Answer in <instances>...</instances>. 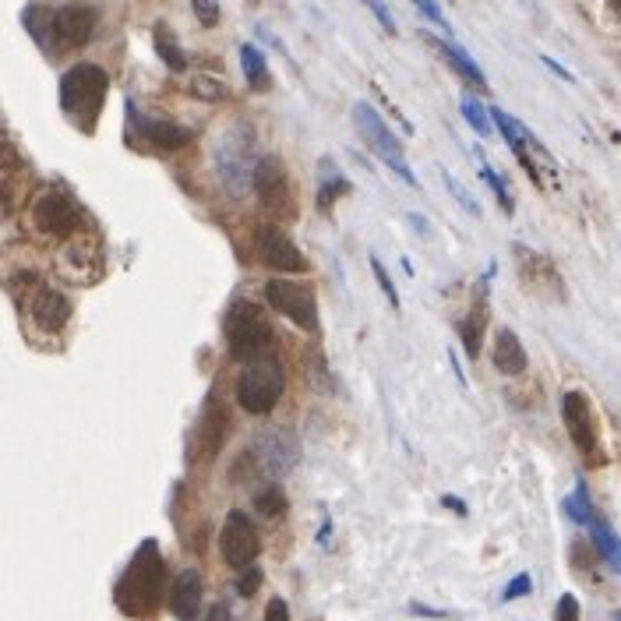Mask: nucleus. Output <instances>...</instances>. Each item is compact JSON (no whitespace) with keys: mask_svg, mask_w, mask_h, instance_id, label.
I'll list each match as a JSON object with an SVG mask.
<instances>
[{"mask_svg":"<svg viewBox=\"0 0 621 621\" xmlns=\"http://www.w3.org/2000/svg\"><path fill=\"white\" fill-rule=\"evenodd\" d=\"M22 159H18V152L11 149V145H0V166H18Z\"/></svg>","mask_w":621,"mask_h":621,"instance_id":"obj_42","label":"nucleus"},{"mask_svg":"<svg viewBox=\"0 0 621 621\" xmlns=\"http://www.w3.org/2000/svg\"><path fill=\"white\" fill-rule=\"evenodd\" d=\"M477 170H480V177H484V184H487V188L494 191V198H498V205H502L505 212H512V195H509V191H505V180L498 177V173H494L487 163H480Z\"/></svg>","mask_w":621,"mask_h":621,"instance_id":"obj_29","label":"nucleus"},{"mask_svg":"<svg viewBox=\"0 0 621 621\" xmlns=\"http://www.w3.org/2000/svg\"><path fill=\"white\" fill-rule=\"evenodd\" d=\"M565 512H569L576 523H590L593 519V505H590V494H586V484H579L576 487V494L572 498H565Z\"/></svg>","mask_w":621,"mask_h":621,"instance_id":"obj_27","label":"nucleus"},{"mask_svg":"<svg viewBox=\"0 0 621 621\" xmlns=\"http://www.w3.org/2000/svg\"><path fill=\"white\" fill-rule=\"evenodd\" d=\"M226 346H230L233 360H251L258 353H265V346L272 343V325L265 318V311L251 300H233V307L226 311Z\"/></svg>","mask_w":621,"mask_h":621,"instance_id":"obj_5","label":"nucleus"},{"mask_svg":"<svg viewBox=\"0 0 621 621\" xmlns=\"http://www.w3.org/2000/svg\"><path fill=\"white\" fill-rule=\"evenodd\" d=\"M96 32V11L89 4H68V8L50 11V36L46 46L53 50H78Z\"/></svg>","mask_w":621,"mask_h":621,"instance_id":"obj_9","label":"nucleus"},{"mask_svg":"<svg viewBox=\"0 0 621 621\" xmlns=\"http://www.w3.org/2000/svg\"><path fill=\"white\" fill-rule=\"evenodd\" d=\"M251 188H255V195L262 198V205L269 212H276V216H293L290 180H286V170L276 163V159H258Z\"/></svg>","mask_w":621,"mask_h":621,"instance_id":"obj_12","label":"nucleus"},{"mask_svg":"<svg viewBox=\"0 0 621 621\" xmlns=\"http://www.w3.org/2000/svg\"><path fill=\"white\" fill-rule=\"evenodd\" d=\"M530 590H533L530 576H526V572H519V576L512 579V583H509V586H505V590H502V600H505V604H509V600H519V597H526V593H530Z\"/></svg>","mask_w":621,"mask_h":621,"instance_id":"obj_37","label":"nucleus"},{"mask_svg":"<svg viewBox=\"0 0 621 621\" xmlns=\"http://www.w3.org/2000/svg\"><path fill=\"white\" fill-rule=\"evenodd\" d=\"M449 360H452V371H456V378H459V385H466V375H463V364H459V357H456V350H449Z\"/></svg>","mask_w":621,"mask_h":621,"instance_id":"obj_45","label":"nucleus"},{"mask_svg":"<svg viewBox=\"0 0 621 621\" xmlns=\"http://www.w3.org/2000/svg\"><path fill=\"white\" fill-rule=\"evenodd\" d=\"M491 357H494V367H498L502 375H509V378L523 375L526 364H530V357H526L523 343H519V336H516V332H512V329H502V332H498Z\"/></svg>","mask_w":621,"mask_h":621,"instance_id":"obj_20","label":"nucleus"},{"mask_svg":"<svg viewBox=\"0 0 621 621\" xmlns=\"http://www.w3.org/2000/svg\"><path fill=\"white\" fill-rule=\"evenodd\" d=\"M244 576H240L237 583V593L240 597H255V590L262 586V572H258V565H247V569H240Z\"/></svg>","mask_w":621,"mask_h":621,"instance_id":"obj_35","label":"nucleus"},{"mask_svg":"<svg viewBox=\"0 0 621 621\" xmlns=\"http://www.w3.org/2000/svg\"><path fill=\"white\" fill-rule=\"evenodd\" d=\"M255 456H258V463L272 473V477H286V473L297 466L300 445H297V438H293L290 431L276 427V431H265L262 438L255 442Z\"/></svg>","mask_w":621,"mask_h":621,"instance_id":"obj_14","label":"nucleus"},{"mask_svg":"<svg viewBox=\"0 0 621 621\" xmlns=\"http://www.w3.org/2000/svg\"><path fill=\"white\" fill-rule=\"evenodd\" d=\"M32 318H36V325L46 332L64 329L71 318V300L60 290H53V286H39L36 297H32Z\"/></svg>","mask_w":621,"mask_h":621,"instance_id":"obj_16","label":"nucleus"},{"mask_svg":"<svg viewBox=\"0 0 621 621\" xmlns=\"http://www.w3.org/2000/svg\"><path fill=\"white\" fill-rule=\"evenodd\" d=\"M25 29L36 36V43L46 46V36H50V11L43 8H29L25 11Z\"/></svg>","mask_w":621,"mask_h":621,"instance_id":"obj_30","label":"nucleus"},{"mask_svg":"<svg viewBox=\"0 0 621 621\" xmlns=\"http://www.w3.org/2000/svg\"><path fill=\"white\" fill-rule=\"evenodd\" d=\"M258 551H262V540H258L255 523L244 516V512H230L223 523V533H219V554L230 569H247L255 565Z\"/></svg>","mask_w":621,"mask_h":621,"instance_id":"obj_8","label":"nucleus"},{"mask_svg":"<svg viewBox=\"0 0 621 621\" xmlns=\"http://www.w3.org/2000/svg\"><path fill=\"white\" fill-rule=\"evenodd\" d=\"M364 4H367V11L378 18V25H382L389 36H396V18H392V11L385 8V0H364Z\"/></svg>","mask_w":621,"mask_h":621,"instance_id":"obj_34","label":"nucleus"},{"mask_svg":"<svg viewBox=\"0 0 621 621\" xmlns=\"http://www.w3.org/2000/svg\"><path fill=\"white\" fill-rule=\"evenodd\" d=\"M265 300H269L283 318H290L297 329H304V332L318 329L315 290L307 283H297V279H286V276L269 279V283H265Z\"/></svg>","mask_w":621,"mask_h":621,"instance_id":"obj_7","label":"nucleus"},{"mask_svg":"<svg viewBox=\"0 0 621 621\" xmlns=\"http://www.w3.org/2000/svg\"><path fill=\"white\" fill-rule=\"evenodd\" d=\"M554 618H558V621H579V600L572 597V593H562V600H558V611H554Z\"/></svg>","mask_w":621,"mask_h":621,"instance_id":"obj_39","label":"nucleus"},{"mask_svg":"<svg viewBox=\"0 0 621 621\" xmlns=\"http://www.w3.org/2000/svg\"><path fill=\"white\" fill-rule=\"evenodd\" d=\"M413 4H417V11H420V15H424L431 25H438V29H449V22H445L442 8H438L434 0H413Z\"/></svg>","mask_w":621,"mask_h":621,"instance_id":"obj_38","label":"nucleus"},{"mask_svg":"<svg viewBox=\"0 0 621 621\" xmlns=\"http://www.w3.org/2000/svg\"><path fill=\"white\" fill-rule=\"evenodd\" d=\"M413 614H427V618H449L445 611H438V607H424V604H410Z\"/></svg>","mask_w":621,"mask_h":621,"instance_id":"obj_43","label":"nucleus"},{"mask_svg":"<svg viewBox=\"0 0 621 621\" xmlns=\"http://www.w3.org/2000/svg\"><path fill=\"white\" fill-rule=\"evenodd\" d=\"M459 110H463V117L470 120V128L477 131V135H491V117H487V110L477 103V99L466 96L463 103H459Z\"/></svg>","mask_w":621,"mask_h":621,"instance_id":"obj_28","label":"nucleus"},{"mask_svg":"<svg viewBox=\"0 0 621 621\" xmlns=\"http://www.w3.org/2000/svg\"><path fill=\"white\" fill-rule=\"evenodd\" d=\"M353 124H357V131H360V138L367 142V149L375 152V156L382 159V163L389 166L392 173H399L406 184H413V188H417V177H413L410 163H406L403 142H399L396 131H392L382 117H378L375 106H371V103H353Z\"/></svg>","mask_w":621,"mask_h":621,"instance_id":"obj_6","label":"nucleus"},{"mask_svg":"<svg viewBox=\"0 0 621 621\" xmlns=\"http://www.w3.org/2000/svg\"><path fill=\"white\" fill-rule=\"evenodd\" d=\"M163 590H166L163 554H159L156 540H145L135 551V558H131V565L124 569V576L113 586V604L128 614V618H145V614H152L159 607Z\"/></svg>","mask_w":621,"mask_h":621,"instance_id":"obj_1","label":"nucleus"},{"mask_svg":"<svg viewBox=\"0 0 621 621\" xmlns=\"http://www.w3.org/2000/svg\"><path fill=\"white\" fill-rule=\"evenodd\" d=\"M427 43H431L434 50L442 53V57L449 60V68L456 71V75H463L466 82L473 85V89L487 92V78H484V71H480L477 64H473V57L463 50V46H459V43H452V39H438V36H427Z\"/></svg>","mask_w":621,"mask_h":621,"instance_id":"obj_19","label":"nucleus"},{"mask_svg":"<svg viewBox=\"0 0 621 621\" xmlns=\"http://www.w3.org/2000/svg\"><path fill=\"white\" fill-rule=\"evenodd\" d=\"M442 502H445V509H456V512H459V516H466V505H463V502H459V498H452V494H445Z\"/></svg>","mask_w":621,"mask_h":621,"instance_id":"obj_44","label":"nucleus"},{"mask_svg":"<svg viewBox=\"0 0 621 621\" xmlns=\"http://www.w3.org/2000/svg\"><path fill=\"white\" fill-rule=\"evenodd\" d=\"M106 89H110V75L99 64H75L68 75L60 78V106L78 124L92 128V120L103 110Z\"/></svg>","mask_w":621,"mask_h":621,"instance_id":"obj_4","label":"nucleus"},{"mask_svg":"<svg viewBox=\"0 0 621 621\" xmlns=\"http://www.w3.org/2000/svg\"><path fill=\"white\" fill-rule=\"evenodd\" d=\"M226 427H230L226 410L216 403V399H209V403H205V413L198 417L195 452H191V456L202 459V463H212V459L219 456V449H223V442H226Z\"/></svg>","mask_w":621,"mask_h":621,"instance_id":"obj_15","label":"nucleus"},{"mask_svg":"<svg viewBox=\"0 0 621 621\" xmlns=\"http://www.w3.org/2000/svg\"><path fill=\"white\" fill-rule=\"evenodd\" d=\"M152 39H156V53L163 57V64L170 71H188V53L177 46V36H173V29L166 22H159L156 29H152Z\"/></svg>","mask_w":621,"mask_h":621,"instance_id":"obj_22","label":"nucleus"},{"mask_svg":"<svg viewBox=\"0 0 621 621\" xmlns=\"http://www.w3.org/2000/svg\"><path fill=\"white\" fill-rule=\"evenodd\" d=\"M205 621H233V611L226 604H212L209 607V618Z\"/></svg>","mask_w":621,"mask_h":621,"instance_id":"obj_41","label":"nucleus"},{"mask_svg":"<svg viewBox=\"0 0 621 621\" xmlns=\"http://www.w3.org/2000/svg\"><path fill=\"white\" fill-rule=\"evenodd\" d=\"M442 180H445V188H449V195L456 198V202L463 205V209L470 212V216H480V205L473 202V195H470V191L463 188V184H459L456 177H452V173H445V170H442Z\"/></svg>","mask_w":621,"mask_h":621,"instance_id":"obj_31","label":"nucleus"},{"mask_svg":"<svg viewBox=\"0 0 621 621\" xmlns=\"http://www.w3.org/2000/svg\"><path fill=\"white\" fill-rule=\"evenodd\" d=\"M212 166H216V177L223 184V191H230L233 198L247 195L251 191V180H255V166H258V152H255V131L247 124H233L219 135L216 152H212Z\"/></svg>","mask_w":621,"mask_h":621,"instance_id":"obj_2","label":"nucleus"},{"mask_svg":"<svg viewBox=\"0 0 621 621\" xmlns=\"http://www.w3.org/2000/svg\"><path fill=\"white\" fill-rule=\"evenodd\" d=\"M240 68H244L247 85H251L255 92H269L272 89L269 60H265V53L258 50L255 43H244V46H240Z\"/></svg>","mask_w":621,"mask_h":621,"instance_id":"obj_21","label":"nucleus"},{"mask_svg":"<svg viewBox=\"0 0 621 621\" xmlns=\"http://www.w3.org/2000/svg\"><path fill=\"white\" fill-rule=\"evenodd\" d=\"M138 131H142L145 138H149L152 145H159V149H184V145H191V138H195V131L184 128V124H177V120H166V117H138Z\"/></svg>","mask_w":621,"mask_h":621,"instance_id":"obj_18","label":"nucleus"},{"mask_svg":"<svg viewBox=\"0 0 621 621\" xmlns=\"http://www.w3.org/2000/svg\"><path fill=\"white\" fill-rule=\"evenodd\" d=\"M346 191H350V180L339 177V173H336V177L325 180L322 191H318V205H322V209L329 212V209H332V198H336V195H346Z\"/></svg>","mask_w":621,"mask_h":621,"instance_id":"obj_32","label":"nucleus"},{"mask_svg":"<svg viewBox=\"0 0 621 621\" xmlns=\"http://www.w3.org/2000/svg\"><path fill=\"white\" fill-rule=\"evenodd\" d=\"M244 371L237 378V403L244 413L251 417H265V413L276 410L279 396L286 389V375H283V364L279 357L272 353H258V357L244 360Z\"/></svg>","mask_w":621,"mask_h":621,"instance_id":"obj_3","label":"nucleus"},{"mask_svg":"<svg viewBox=\"0 0 621 621\" xmlns=\"http://www.w3.org/2000/svg\"><path fill=\"white\" fill-rule=\"evenodd\" d=\"M590 533H593V547L600 551V558H604L611 569H621V551H618V537H614V530L604 523L600 516H593L590 523Z\"/></svg>","mask_w":621,"mask_h":621,"instance_id":"obj_23","label":"nucleus"},{"mask_svg":"<svg viewBox=\"0 0 621 621\" xmlns=\"http://www.w3.org/2000/svg\"><path fill=\"white\" fill-rule=\"evenodd\" d=\"M170 611L180 621H195L202 611V576L198 569H184L170 586Z\"/></svg>","mask_w":621,"mask_h":621,"instance_id":"obj_17","label":"nucleus"},{"mask_svg":"<svg viewBox=\"0 0 621 621\" xmlns=\"http://www.w3.org/2000/svg\"><path fill=\"white\" fill-rule=\"evenodd\" d=\"M484 300H480L477 307H473L470 315L459 322V336H463V346H466V353L470 357H477L480 353V339H484Z\"/></svg>","mask_w":621,"mask_h":621,"instance_id":"obj_24","label":"nucleus"},{"mask_svg":"<svg viewBox=\"0 0 621 621\" xmlns=\"http://www.w3.org/2000/svg\"><path fill=\"white\" fill-rule=\"evenodd\" d=\"M255 509L262 512L265 519H276V516H283L286 512V494H283V487H265V491H258L255 494Z\"/></svg>","mask_w":621,"mask_h":621,"instance_id":"obj_26","label":"nucleus"},{"mask_svg":"<svg viewBox=\"0 0 621 621\" xmlns=\"http://www.w3.org/2000/svg\"><path fill=\"white\" fill-rule=\"evenodd\" d=\"M255 247L258 258L269 265L272 272H283V276H297V272H307L304 255L297 251L290 237H286L279 226H258L255 230Z\"/></svg>","mask_w":621,"mask_h":621,"instance_id":"obj_11","label":"nucleus"},{"mask_svg":"<svg viewBox=\"0 0 621 621\" xmlns=\"http://www.w3.org/2000/svg\"><path fill=\"white\" fill-rule=\"evenodd\" d=\"M191 8H195L198 22L209 25V29L219 22V4H216V0H191Z\"/></svg>","mask_w":621,"mask_h":621,"instance_id":"obj_36","label":"nucleus"},{"mask_svg":"<svg viewBox=\"0 0 621 621\" xmlns=\"http://www.w3.org/2000/svg\"><path fill=\"white\" fill-rule=\"evenodd\" d=\"M32 219H36V226L46 237L64 240V237H71V233H78V226H82V209H78L64 191H43V195L36 198V205H32Z\"/></svg>","mask_w":621,"mask_h":621,"instance_id":"obj_10","label":"nucleus"},{"mask_svg":"<svg viewBox=\"0 0 621 621\" xmlns=\"http://www.w3.org/2000/svg\"><path fill=\"white\" fill-rule=\"evenodd\" d=\"M262 621H290V607H286L283 597H272L269 607H265V618Z\"/></svg>","mask_w":621,"mask_h":621,"instance_id":"obj_40","label":"nucleus"},{"mask_svg":"<svg viewBox=\"0 0 621 621\" xmlns=\"http://www.w3.org/2000/svg\"><path fill=\"white\" fill-rule=\"evenodd\" d=\"M562 420H565V427H569L576 449L583 452L586 459L597 456V427H593V406H590V399H586V392H579V389L565 392Z\"/></svg>","mask_w":621,"mask_h":621,"instance_id":"obj_13","label":"nucleus"},{"mask_svg":"<svg viewBox=\"0 0 621 621\" xmlns=\"http://www.w3.org/2000/svg\"><path fill=\"white\" fill-rule=\"evenodd\" d=\"M371 272H375L378 286H382V293H385V297H389V304H392V307H399V293H396V286H392V279H389V269H385V265L378 262L375 255H371Z\"/></svg>","mask_w":621,"mask_h":621,"instance_id":"obj_33","label":"nucleus"},{"mask_svg":"<svg viewBox=\"0 0 621 621\" xmlns=\"http://www.w3.org/2000/svg\"><path fill=\"white\" fill-rule=\"evenodd\" d=\"M188 92L198 99H209V103H219V99H230V85H223L212 75H195L188 82Z\"/></svg>","mask_w":621,"mask_h":621,"instance_id":"obj_25","label":"nucleus"}]
</instances>
